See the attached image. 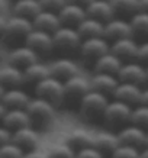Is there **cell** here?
<instances>
[{
  "label": "cell",
  "instance_id": "42",
  "mask_svg": "<svg viewBox=\"0 0 148 158\" xmlns=\"http://www.w3.org/2000/svg\"><path fill=\"white\" fill-rule=\"evenodd\" d=\"M68 2H71V3H77V5H81V6H84V7H87L93 0H68Z\"/></svg>",
  "mask_w": 148,
  "mask_h": 158
},
{
  "label": "cell",
  "instance_id": "20",
  "mask_svg": "<svg viewBox=\"0 0 148 158\" xmlns=\"http://www.w3.org/2000/svg\"><path fill=\"white\" fill-rule=\"evenodd\" d=\"M13 142L20 145L25 151L36 148V145L39 142V136L36 129L32 128V125H26L22 126L19 129L13 131Z\"/></svg>",
  "mask_w": 148,
  "mask_h": 158
},
{
  "label": "cell",
  "instance_id": "47",
  "mask_svg": "<svg viewBox=\"0 0 148 158\" xmlns=\"http://www.w3.org/2000/svg\"><path fill=\"white\" fill-rule=\"evenodd\" d=\"M147 73H148V65H147Z\"/></svg>",
  "mask_w": 148,
  "mask_h": 158
},
{
  "label": "cell",
  "instance_id": "4",
  "mask_svg": "<svg viewBox=\"0 0 148 158\" xmlns=\"http://www.w3.org/2000/svg\"><path fill=\"white\" fill-rule=\"evenodd\" d=\"M53 36H54V45H55V48L62 49V51H70V49L80 48L81 42H83V36L80 35L77 26L62 25L55 32H53Z\"/></svg>",
  "mask_w": 148,
  "mask_h": 158
},
{
  "label": "cell",
  "instance_id": "41",
  "mask_svg": "<svg viewBox=\"0 0 148 158\" xmlns=\"http://www.w3.org/2000/svg\"><path fill=\"white\" fill-rule=\"evenodd\" d=\"M137 58H138L141 62H147V64H148V41H145V42H142V44H139L138 55H137Z\"/></svg>",
  "mask_w": 148,
  "mask_h": 158
},
{
  "label": "cell",
  "instance_id": "8",
  "mask_svg": "<svg viewBox=\"0 0 148 158\" xmlns=\"http://www.w3.org/2000/svg\"><path fill=\"white\" fill-rule=\"evenodd\" d=\"M25 44H28L29 47L36 51V52L45 54L49 52L53 48H55L54 45V36L51 32L48 31H42V29L34 28L25 38Z\"/></svg>",
  "mask_w": 148,
  "mask_h": 158
},
{
  "label": "cell",
  "instance_id": "46",
  "mask_svg": "<svg viewBox=\"0 0 148 158\" xmlns=\"http://www.w3.org/2000/svg\"><path fill=\"white\" fill-rule=\"evenodd\" d=\"M147 145H148V132H147Z\"/></svg>",
  "mask_w": 148,
  "mask_h": 158
},
{
  "label": "cell",
  "instance_id": "13",
  "mask_svg": "<svg viewBox=\"0 0 148 158\" xmlns=\"http://www.w3.org/2000/svg\"><path fill=\"white\" fill-rule=\"evenodd\" d=\"M29 102L31 97L20 87H2V105H5L7 109H26Z\"/></svg>",
  "mask_w": 148,
  "mask_h": 158
},
{
  "label": "cell",
  "instance_id": "30",
  "mask_svg": "<svg viewBox=\"0 0 148 158\" xmlns=\"http://www.w3.org/2000/svg\"><path fill=\"white\" fill-rule=\"evenodd\" d=\"M25 73V80L29 83H39L41 80L47 78V77L51 76V68L49 65H45V64H41V62H34L23 70Z\"/></svg>",
  "mask_w": 148,
  "mask_h": 158
},
{
  "label": "cell",
  "instance_id": "15",
  "mask_svg": "<svg viewBox=\"0 0 148 158\" xmlns=\"http://www.w3.org/2000/svg\"><path fill=\"white\" fill-rule=\"evenodd\" d=\"M112 96L115 99L124 100L129 105L134 103H141V96H142V89L139 87V84L137 83H129V81H121L118 84V87L115 89Z\"/></svg>",
  "mask_w": 148,
  "mask_h": 158
},
{
  "label": "cell",
  "instance_id": "26",
  "mask_svg": "<svg viewBox=\"0 0 148 158\" xmlns=\"http://www.w3.org/2000/svg\"><path fill=\"white\" fill-rule=\"evenodd\" d=\"M77 29L80 35L84 38H91V36H105V22L99 19H95L91 16H87L77 25Z\"/></svg>",
  "mask_w": 148,
  "mask_h": 158
},
{
  "label": "cell",
  "instance_id": "38",
  "mask_svg": "<svg viewBox=\"0 0 148 158\" xmlns=\"http://www.w3.org/2000/svg\"><path fill=\"white\" fill-rule=\"evenodd\" d=\"M39 2L42 9L53 10V12H60L68 3V0H39Z\"/></svg>",
  "mask_w": 148,
  "mask_h": 158
},
{
  "label": "cell",
  "instance_id": "44",
  "mask_svg": "<svg viewBox=\"0 0 148 158\" xmlns=\"http://www.w3.org/2000/svg\"><path fill=\"white\" fill-rule=\"evenodd\" d=\"M139 7H141V10L148 12V0H139Z\"/></svg>",
  "mask_w": 148,
  "mask_h": 158
},
{
  "label": "cell",
  "instance_id": "28",
  "mask_svg": "<svg viewBox=\"0 0 148 158\" xmlns=\"http://www.w3.org/2000/svg\"><path fill=\"white\" fill-rule=\"evenodd\" d=\"M121 145L118 134L112 132H100L95 135V147L103 154H113V151Z\"/></svg>",
  "mask_w": 148,
  "mask_h": 158
},
{
  "label": "cell",
  "instance_id": "43",
  "mask_svg": "<svg viewBox=\"0 0 148 158\" xmlns=\"http://www.w3.org/2000/svg\"><path fill=\"white\" fill-rule=\"evenodd\" d=\"M141 103L148 105V87L142 90V96H141Z\"/></svg>",
  "mask_w": 148,
  "mask_h": 158
},
{
  "label": "cell",
  "instance_id": "21",
  "mask_svg": "<svg viewBox=\"0 0 148 158\" xmlns=\"http://www.w3.org/2000/svg\"><path fill=\"white\" fill-rule=\"evenodd\" d=\"M25 73L22 68L16 67L13 64H7L0 70V83L3 89L10 87H19L22 83H25Z\"/></svg>",
  "mask_w": 148,
  "mask_h": 158
},
{
  "label": "cell",
  "instance_id": "19",
  "mask_svg": "<svg viewBox=\"0 0 148 158\" xmlns=\"http://www.w3.org/2000/svg\"><path fill=\"white\" fill-rule=\"evenodd\" d=\"M138 47L139 45L132 39V36H129V38H121L112 41L110 51L116 54L121 60H131V58H137Z\"/></svg>",
  "mask_w": 148,
  "mask_h": 158
},
{
  "label": "cell",
  "instance_id": "1",
  "mask_svg": "<svg viewBox=\"0 0 148 158\" xmlns=\"http://www.w3.org/2000/svg\"><path fill=\"white\" fill-rule=\"evenodd\" d=\"M35 93H36V96L44 97L54 105H60L66 99L64 81L51 74L49 77L35 84Z\"/></svg>",
  "mask_w": 148,
  "mask_h": 158
},
{
  "label": "cell",
  "instance_id": "36",
  "mask_svg": "<svg viewBox=\"0 0 148 158\" xmlns=\"http://www.w3.org/2000/svg\"><path fill=\"white\" fill-rule=\"evenodd\" d=\"M139 155H141L139 148H137L134 145L121 144L119 147L113 151L112 158H139Z\"/></svg>",
  "mask_w": 148,
  "mask_h": 158
},
{
  "label": "cell",
  "instance_id": "29",
  "mask_svg": "<svg viewBox=\"0 0 148 158\" xmlns=\"http://www.w3.org/2000/svg\"><path fill=\"white\" fill-rule=\"evenodd\" d=\"M12 10H13V15H19V16L34 19L42 10V6H41L39 0H15Z\"/></svg>",
  "mask_w": 148,
  "mask_h": 158
},
{
  "label": "cell",
  "instance_id": "6",
  "mask_svg": "<svg viewBox=\"0 0 148 158\" xmlns=\"http://www.w3.org/2000/svg\"><path fill=\"white\" fill-rule=\"evenodd\" d=\"M131 115H132V107L129 103L119 99H113L106 106L103 118L110 125H122L131 122Z\"/></svg>",
  "mask_w": 148,
  "mask_h": 158
},
{
  "label": "cell",
  "instance_id": "23",
  "mask_svg": "<svg viewBox=\"0 0 148 158\" xmlns=\"http://www.w3.org/2000/svg\"><path fill=\"white\" fill-rule=\"evenodd\" d=\"M49 68H51V74L62 81L78 74V65L70 58H57L49 65Z\"/></svg>",
  "mask_w": 148,
  "mask_h": 158
},
{
  "label": "cell",
  "instance_id": "5",
  "mask_svg": "<svg viewBox=\"0 0 148 158\" xmlns=\"http://www.w3.org/2000/svg\"><path fill=\"white\" fill-rule=\"evenodd\" d=\"M34 22L29 18L19 16V15H13L6 20L3 25V35L9 39H22L26 38V35L34 29Z\"/></svg>",
  "mask_w": 148,
  "mask_h": 158
},
{
  "label": "cell",
  "instance_id": "7",
  "mask_svg": "<svg viewBox=\"0 0 148 158\" xmlns=\"http://www.w3.org/2000/svg\"><path fill=\"white\" fill-rule=\"evenodd\" d=\"M109 39L106 36H91V38H84L80 45V52L84 58L90 60H97L103 54L110 51Z\"/></svg>",
  "mask_w": 148,
  "mask_h": 158
},
{
  "label": "cell",
  "instance_id": "37",
  "mask_svg": "<svg viewBox=\"0 0 148 158\" xmlns=\"http://www.w3.org/2000/svg\"><path fill=\"white\" fill-rule=\"evenodd\" d=\"M76 158H103V152L99 151L95 145L86 147L76 151Z\"/></svg>",
  "mask_w": 148,
  "mask_h": 158
},
{
  "label": "cell",
  "instance_id": "33",
  "mask_svg": "<svg viewBox=\"0 0 148 158\" xmlns=\"http://www.w3.org/2000/svg\"><path fill=\"white\" fill-rule=\"evenodd\" d=\"M113 5L115 10L119 13H131L134 15L138 10H141L139 7V0H110Z\"/></svg>",
  "mask_w": 148,
  "mask_h": 158
},
{
  "label": "cell",
  "instance_id": "25",
  "mask_svg": "<svg viewBox=\"0 0 148 158\" xmlns=\"http://www.w3.org/2000/svg\"><path fill=\"white\" fill-rule=\"evenodd\" d=\"M122 60L112 51L103 54L102 57L95 60V71L96 73H109V74H116L119 73L122 67Z\"/></svg>",
  "mask_w": 148,
  "mask_h": 158
},
{
  "label": "cell",
  "instance_id": "35",
  "mask_svg": "<svg viewBox=\"0 0 148 158\" xmlns=\"http://www.w3.org/2000/svg\"><path fill=\"white\" fill-rule=\"evenodd\" d=\"M25 149L16 142H9L0 147V158H23Z\"/></svg>",
  "mask_w": 148,
  "mask_h": 158
},
{
  "label": "cell",
  "instance_id": "40",
  "mask_svg": "<svg viewBox=\"0 0 148 158\" xmlns=\"http://www.w3.org/2000/svg\"><path fill=\"white\" fill-rule=\"evenodd\" d=\"M23 158H51V155H49V151L34 148V149H29V151H25Z\"/></svg>",
  "mask_w": 148,
  "mask_h": 158
},
{
  "label": "cell",
  "instance_id": "22",
  "mask_svg": "<svg viewBox=\"0 0 148 158\" xmlns=\"http://www.w3.org/2000/svg\"><path fill=\"white\" fill-rule=\"evenodd\" d=\"M91 89L97 91H102L105 94H113L115 89L118 87L121 80L116 74H109V73H96L91 77Z\"/></svg>",
  "mask_w": 148,
  "mask_h": 158
},
{
  "label": "cell",
  "instance_id": "12",
  "mask_svg": "<svg viewBox=\"0 0 148 158\" xmlns=\"http://www.w3.org/2000/svg\"><path fill=\"white\" fill-rule=\"evenodd\" d=\"M118 78L121 81L142 84V83L148 81L147 67H144L141 62H124L118 73Z\"/></svg>",
  "mask_w": 148,
  "mask_h": 158
},
{
  "label": "cell",
  "instance_id": "17",
  "mask_svg": "<svg viewBox=\"0 0 148 158\" xmlns=\"http://www.w3.org/2000/svg\"><path fill=\"white\" fill-rule=\"evenodd\" d=\"M34 26L38 29H42V31H48V32H55L60 26H62V22H61V18L58 12H53V10H47V9H42L39 12L34 19Z\"/></svg>",
  "mask_w": 148,
  "mask_h": 158
},
{
  "label": "cell",
  "instance_id": "3",
  "mask_svg": "<svg viewBox=\"0 0 148 158\" xmlns=\"http://www.w3.org/2000/svg\"><path fill=\"white\" fill-rule=\"evenodd\" d=\"M108 103H109V100H108L105 93L91 89L86 96L80 100V112L86 118L103 116Z\"/></svg>",
  "mask_w": 148,
  "mask_h": 158
},
{
  "label": "cell",
  "instance_id": "31",
  "mask_svg": "<svg viewBox=\"0 0 148 158\" xmlns=\"http://www.w3.org/2000/svg\"><path fill=\"white\" fill-rule=\"evenodd\" d=\"M131 25L134 28V34L148 36V12L138 10L131 16Z\"/></svg>",
  "mask_w": 148,
  "mask_h": 158
},
{
  "label": "cell",
  "instance_id": "34",
  "mask_svg": "<svg viewBox=\"0 0 148 158\" xmlns=\"http://www.w3.org/2000/svg\"><path fill=\"white\" fill-rule=\"evenodd\" d=\"M49 151L51 158H76V149L68 144L67 141L64 144H57L54 145Z\"/></svg>",
  "mask_w": 148,
  "mask_h": 158
},
{
  "label": "cell",
  "instance_id": "24",
  "mask_svg": "<svg viewBox=\"0 0 148 158\" xmlns=\"http://www.w3.org/2000/svg\"><path fill=\"white\" fill-rule=\"evenodd\" d=\"M2 122L5 126L13 131L19 129L22 126H26V125H32L31 115L26 109H9L2 116Z\"/></svg>",
  "mask_w": 148,
  "mask_h": 158
},
{
  "label": "cell",
  "instance_id": "2",
  "mask_svg": "<svg viewBox=\"0 0 148 158\" xmlns=\"http://www.w3.org/2000/svg\"><path fill=\"white\" fill-rule=\"evenodd\" d=\"M54 106H55L54 103H51L44 97L36 96L35 99H31L29 105L26 106V110L31 115L32 123L39 125V126H45V125L51 123L54 116H55Z\"/></svg>",
  "mask_w": 148,
  "mask_h": 158
},
{
  "label": "cell",
  "instance_id": "14",
  "mask_svg": "<svg viewBox=\"0 0 148 158\" xmlns=\"http://www.w3.org/2000/svg\"><path fill=\"white\" fill-rule=\"evenodd\" d=\"M134 35V28L131 25V20L112 18L105 23V36L110 41L121 38H129Z\"/></svg>",
  "mask_w": 148,
  "mask_h": 158
},
{
  "label": "cell",
  "instance_id": "32",
  "mask_svg": "<svg viewBox=\"0 0 148 158\" xmlns=\"http://www.w3.org/2000/svg\"><path fill=\"white\" fill-rule=\"evenodd\" d=\"M131 123H135L138 126H142V128H148V105L138 103V106L132 109Z\"/></svg>",
  "mask_w": 148,
  "mask_h": 158
},
{
  "label": "cell",
  "instance_id": "9",
  "mask_svg": "<svg viewBox=\"0 0 148 158\" xmlns=\"http://www.w3.org/2000/svg\"><path fill=\"white\" fill-rule=\"evenodd\" d=\"M64 90H66V99L68 100H80L91 90V83L80 74L70 77L64 81Z\"/></svg>",
  "mask_w": 148,
  "mask_h": 158
},
{
  "label": "cell",
  "instance_id": "10",
  "mask_svg": "<svg viewBox=\"0 0 148 158\" xmlns=\"http://www.w3.org/2000/svg\"><path fill=\"white\" fill-rule=\"evenodd\" d=\"M118 136H119L121 144L134 145L137 148H142L147 145V131L142 126H138L131 122L118 132Z\"/></svg>",
  "mask_w": 148,
  "mask_h": 158
},
{
  "label": "cell",
  "instance_id": "45",
  "mask_svg": "<svg viewBox=\"0 0 148 158\" xmlns=\"http://www.w3.org/2000/svg\"><path fill=\"white\" fill-rule=\"evenodd\" d=\"M139 158H148V145H145V147H144V149L141 151Z\"/></svg>",
  "mask_w": 148,
  "mask_h": 158
},
{
  "label": "cell",
  "instance_id": "18",
  "mask_svg": "<svg viewBox=\"0 0 148 158\" xmlns=\"http://www.w3.org/2000/svg\"><path fill=\"white\" fill-rule=\"evenodd\" d=\"M86 10L87 16L99 19L102 22H105V23L112 18H115V13H116V10H115L110 0H93L86 7Z\"/></svg>",
  "mask_w": 148,
  "mask_h": 158
},
{
  "label": "cell",
  "instance_id": "39",
  "mask_svg": "<svg viewBox=\"0 0 148 158\" xmlns=\"http://www.w3.org/2000/svg\"><path fill=\"white\" fill-rule=\"evenodd\" d=\"M13 141V129H10L7 126H2L0 128V144L5 145V144H9Z\"/></svg>",
  "mask_w": 148,
  "mask_h": 158
},
{
  "label": "cell",
  "instance_id": "27",
  "mask_svg": "<svg viewBox=\"0 0 148 158\" xmlns=\"http://www.w3.org/2000/svg\"><path fill=\"white\" fill-rule=\"evenodd\" d=\"M66 141L77 151V149L95 145V135L90 134L87 129H83V128H74L68 132Z\"/></svg>",
  "mask_w": 148,
  "mask_h": 158
},
{
  "label": "cell",
  "instance_id": "11",
  "mask_svg": "<svg viewBox=\"0 0 148 158\" xmlns=\"http://www.w3.org/2000/svg\"><path fill=\"white\" fill-rule=\"evenodd\" d=\"M7 60L9 64H13L16 67L25 70L28 65L38 61V52L32 47H29L28 44H23L12 49L7 55Z\"/></svg>",
  "mask_w": 148,
  "mask_h": 158
},
{
  "label": "cell",
  "instance_id": "16",
  "mask_svg": "<svg viewBox=\"0 0 148 158\" xmlns=\"http://www.w3.org/2000/svg\"><path fill=\"white\" fill-rule=\"evenodd\" d=\"M58 15H60V18H61L62 25L77 26L84 18H87V10L84 6L68 2L67 5L58 12Z\"/></svg>",
  "mask_w": 148,
  "mask_h": 158
}]
</instances>
